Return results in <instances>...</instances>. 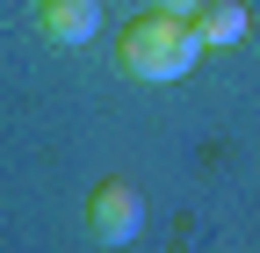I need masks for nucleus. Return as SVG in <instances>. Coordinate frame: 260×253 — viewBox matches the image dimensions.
<instances>
[{"label":"nucleus","instance_id":"1","mask_svg":"<svg viewBox=\"0 0 260 253\" xmlns=\"http://www.w3.org/2000/svg\"><path fill=\"white\" fill-rule=\"evenodd\" d=\"M195 66H203V37L181 22V15H138V22H123V37H116V73L123 80H145V87H174L188 80Z\"/></svg>","mask_w":260,"mask_h":253},{"label":"nucleus","instance_id":"3","mask_svg":"<svg viewBox=\"0 0 260 253\" xmlns=\"http://www.w3.org/2000/svg\"><path fill=\"white\" fill-rule=\"evenodd\" d=\"M37 29H44V44L80 51V44H94V29H102V0H37Z\"/></svg>","mask_w":260,"mask_h":253},{"label":"nucleus","instance_id":"4","mask_svg":"<svg viewBox=\"0 0 260 253\" xmlns=\"http://www.w3.org/2000/svg\"><path fill=\"white\" fill-rule=\"evenodd\" d=\"M188 29L203 37V51H232V44L253 37V8L246 0H203V8L188 15Z\"/></svg>","mask_w":260,"mask_h":253},{"label":"nucleus","instance_id":"2","mask_svg":"<svg viewBox=\"0 0 260 253\" xmlns=\"http://www.w3.org/2000/svg\"><path fill=\"white\" fill-rule=\"evenodd\" d=\"M87 232L102 239V246H130V239L145 232V196L130 181H102L87 196Z\"/></svg>","mask_w":260,"mask_h":253},{"label":"nucleus","instance_id":"5","mask_svg":"<svg viewBox=\"0 0 260 253\" xmlns=\"http://www.w3.org/2000/svg\"><path fill=\"white\" fill-rule=\"evenodd\" d=\"M152 8H159V15H181V22H188L195 8H203V0H152Z\"/></svg>","mask_w":260,"mask_h":253}]
</instances>
